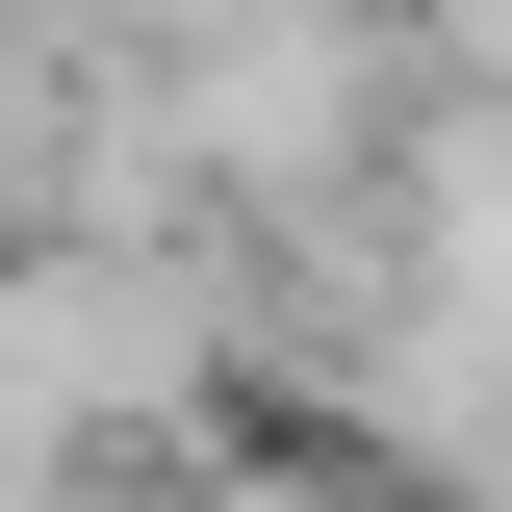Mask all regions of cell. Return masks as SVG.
I'll use <instances>...</instances> for the list:
<instances>
[{
	"label": "cell",
	"mask_w": 512,
	"mask_h": 512,
	"mask_svg": "<svg viewBox=\"0 0 512 512\" xmlns=\"http://www.w3.org/2000/svg\"><path fill=\"white\" fill-rule=\"evenodd\" d=\"M180 359H205V308L154 282V256H52V282H0V384H26V410H154Z\"/></svg>",
	"instance_id": "cell-1"
},
{
	"label": "cell",
	"mask_w": 512,
	"mask_h": 512,
	"mask_svg": "<svg viewBox=\"0 0 512 512\" xmlns=\"http://www.w3.org/2000/svg\"><path fill=\"white\" fill-rule=\"evenodd\" d=\"M180 128L231 154V180H308L333 128H359V26H308V0H231V26H205V77H180Z\"/></svg>",
	"instance_id": "cell-2"
}]
</instances>
